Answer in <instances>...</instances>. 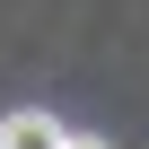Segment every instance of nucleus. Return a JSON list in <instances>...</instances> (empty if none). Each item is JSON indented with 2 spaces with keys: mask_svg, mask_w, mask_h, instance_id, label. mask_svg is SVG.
<instances>
[{
  "mask_svg": "<svg viewBox=\"0 0 149 149\" xmlns=\"http://www.w3.org/2000/svg\"><path fill=\"white\" fill-rule=\"evenodd\" d=\"M70 132L53 123V114H9V123H0V149H61Z\"/></svg>",
  "mask_w": 149,
  "mask_h": 149,
  "instance_id": "f257e3e1",
  "label": "nucleus"
},
{
  "mask_svg": "<svg viewBox=\"0 0 149 149\" xmlns=\"http://www.w3.org/2000/svg\"><path fill=\"white\" fill-rule=\"evenodd\" d=\"M61 149H105V140H88V132H70V140H61Z\"/></svg>",
  "mask_w": 149,
  "mask_h": 149,
  "instance_id": "f03ea898",
  "label": "nucleus"
}]
</instances>
